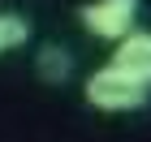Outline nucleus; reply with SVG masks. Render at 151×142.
Returning a JSON list of instances; mask_svg holds the SVG:
<instances>
[{"label":"nucleus","mask_w":151,"mask_h":142,"mask_svg":"<svg viewBox=\"0 0 151 142\" xmlns=\"http://www.w3.org/2000/svg\"><path fill=\"white\" fill-rule=\"evenodd\" d=\"M108 65L121 69V73H129L134 82L151 86V30H129L125 39H116Z\"/></svg>","instance_id":"3"},{"label":"nucleus","mask_w":151,"mask_h":142,"mask_svg":"<svg viewBox=\"0 0 151 142\" xmlns=\"http://www.w3.org/2000/svg\"><path fill=\"white\" fill-rule=\"evenodd\" d=\"M82 95H86V103L99 108V112H138V108L151 103V86L134 82L129 73L112 69V65H104V69H95L86 82H82Z\"/></svg>","instance_id":"1"},{"label":"nucleus","mask_w":151,"mask_h":142,"mask_svg":"<svg viewBox=\"0 0 151 142\" xmlns=\"http://www.w3.org/2000/svg\"><path fill=\"white\" fill-rule=\"evenodd\" d=\"M78 22L95 39L116 43V39H125L134 30V22H138V0H86L78 9Z\"/></svg>","instance_id":"2"},{"label":"nucleus","mask_w":151,"mask_h":142,"mask_svg":"<svg viewBox=\"0 0 151 142\" xmlns=\"http://www.w3.org/2000/svg\"><path fill=\"white\" fill-rule=\"evenodd\" d=\"M35 73H39V82H47V86H65L73 78V52L65 43H43L35 52Z\"/></svg>","instance_id":"4"},{"label":"nucleus","mask_w":151,"mask_h":142,"mask_svg":"<svg viewBox=\"0 0 151 142\" xmlns=\"http://www.w3.org/2000/svg\"><path fill=\"white\" fill-rule=\"evenodd\" d=\"M26 43H30V17L17 9H4L0 13V56H9Z\"/></svg>","instance_id":"5"}]
</instances>
